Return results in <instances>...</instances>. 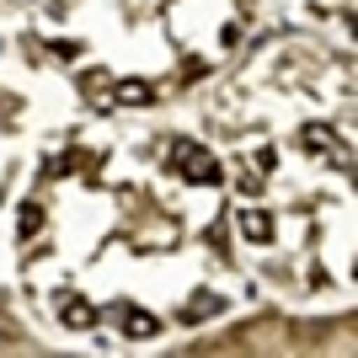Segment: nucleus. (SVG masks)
Masks as SVG:
<instances>
[{"label":"nucleus","mask_w":358,"mask_h":358,"mask_svg":"<svg viewBox=\"0 0 358 358\" xmlns=\"http://www.w3.org/2000/svg\"><path fill=\"white\" fill-rule=\"evenodd\" d=\"M171 155L182 161V171H187L193 182H220V166H214L209 150H198V145H187V139H177V145H171Z\"/></svg>","instance_id":"1"},{"label":"nucleus","mask_w":358,"mask_h":358,"mask_svg":"<svg viewBox=\"0 0 358 358\" xmlns=\"http://www.w3.org/2000/svg\"><path fill=\"white\" fill-rule=\"evenodd\" d=\"M118 321H123V331H134V337H155V315H145V310H118Z\"/></svg>","instance_id":"2"},{"label":"nucleus","mask_w":358,"mask_h":358,"mask_svg":"<svg viewBox=\"0 0 358 358\" xmlns=\"http://www.w3.org/2000/svg\"><path fill=\"white\" fill-rule=\"evenodd\" d=\"M241 230H246L252 241H268L273 236V220H268V214H257V209H241Z\"/></svg>","instance_id":"3"},{"label":"nucleus","mask_w":358,"mask_h":358,"mask_svg":"<svg viewBox=\"0 0 358 358\" xmlns=\"http://www.w3.org/2000/svg\"><path fill=\"white\" fill-rule=\"evenodd\" d=\"M64 321H70V327H91L96 315H91V305H75V299H64Z\"/></svg>","instance_id":"4"}]
</instances>
